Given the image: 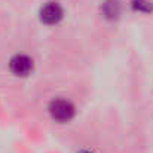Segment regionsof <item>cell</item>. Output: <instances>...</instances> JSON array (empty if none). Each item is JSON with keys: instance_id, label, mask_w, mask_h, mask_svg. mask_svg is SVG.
Segmentation results:
<instances>
[{"instance_id": "obj_1", "label": "cell", "mask_w": 153, "mask_h": 153, "mask_svg": "<svg viewBox=\"0 0 153 153\" xmlns=\"http://www.w3.org/2000/svg\"><path fill=\"white\" fill-rule=\"evenodd\" d=\"M48 111L51 114L52 120H55L58 123H67L74 117L76 107L73 105V102L65 98H55L49 102Z\"/></svg>"}, {"instance_id": "obj_6", "label": "cell", "mask_w": 153, "mask_h": 153, "mask_svg": "<svg viewBox=\"0 0 153 153\" xmlns=\"http://www.w3.org/2000/svg\"><path fill=\"white\" fill-rule=\"evenodd\" d=\"M77 153H94V152H91V150H85V149H82V150H79Z\"/></svg>"}, {"instance_id": "obj_4", "label": "cell", "mask_w": 153, "mask_h": 153, "mask_svg": "<svg viewBox=\"0 0 153 153\" xmlns=\"http://www.w3.org/2000/svg\"><path fill=\"white\" fill-rule=\"evenodd\" d=\"M101 15L108 19V21H116L120 18L122 10H123V4L120 0H104L100 6Z\"/></svg>"}, {"instance_id": "obj_3", "label": "cell", "mask_w": 153, "mask_h": 153, "mask_svg": "<svg viewBox=\"0 0 153 153\" xmlns=\"http://www.w3.org/2000/svg\"><path fill=\"white\" fill-rule=\"evenodd\" d=\"M39 16H40L42 22H45L48 25H53V24H58L62 19L64 9H62V6L58 1H48V3H45L40 7Z\"/></svg>"}, {"instance_id": "obj_2", "label": "cell", "mask_w": 153, "mask_h": 153, "mask_svg": "<svg viewBox=\"0 0 153 153\" xmlns=\"http://www.w3.org/2000/svg\"><path fill=\"white\" fill-rule=\"evenodd\" d=\"M33 68H34V61L31 56L25 53H16L9 59V70L12 74L18 77H25L31 74Z\"/></svg>"}, {"instance_id": "obj_5", "label": "cell", "mask_w": 153, "mask_h": 153, "mask_svg": "<svg viewBox=\"0 0 153 153\" xmlns=\"http://www.w3.org/2000/svg\"><path fill=\"white\" fill-rule=\"evenodd\" d=\"M131 7L140 13H152L153 1L152 0H131Z\"/></svg>"}]
</instances>
